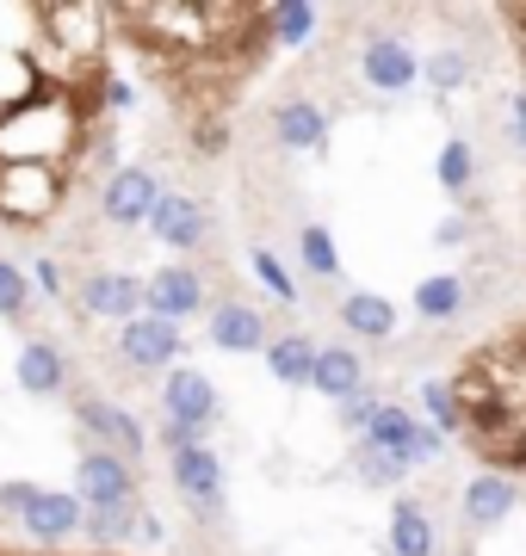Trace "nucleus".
Returning <instances> with one entry per match:
<instances>
[{
  "label": "nucleus",
  "mask_w": 526,
  "mask_h": 556,
  "mask_svg": "<svg viewBox=\"0 0 526 556\" xmlns=\"http://www.w3.org/2000/svg\"><path fill=\"white\" fill-rule=\"evenodd\" d=\"M38 291H50V298L62 291V266L57 260H38Z\"/></svg>",
  "instance_id": "nucleus-35"
},
{
  "label": "nucleus",
  "mask_w": 526,
  "mask_h": 556,
  "mask_svg": "<svg viewBox=\"0 0 526 556\" xmlns=\"http://www.w3.org/2000/svg\"><path fill=\"white\" fill-rule=\"evenodd\" d=\"M0 556H7V551H0Z\"/></svg>",
  "instance_id": "nucleus-40"
},
{
  "label": "nucleus",
  "mask_w": 526,
  "mask_h": 556,
  "mask_svg": "<svg viewBox=\"0 0 526 556\" xmlns=\"http://www.w3.org/2000/svg\"><path fill=\"white\" fill-rule=\"evenodd\" d=\"M514 501H521V489L489 470V477H477V482L465 489V519H471V526H496V519L514 514Z\"/></svg>",
  "instance_id": "nucleus-20"
},
{
  "label": "nucleus",
  "mask_w": 526,
  "mask_h": 556,
  "mask_svg": "<svg viewBox=\"0 0 526 556\" xmlns=\"http://www.w3.org/2000/svg\"><path fill=\"white\" fill-rule=\"evenodd\" d=\"M75 420H82L87 433L100 439V452L124 457V464L149 452V433L137 427V415H124L118 402H105V396H75Z\"/></svg>",
  "instance_id": "nucleus-3"
},
{
  "label": "nucleus",
  "mask_w": 526,
  "mask_h": 556,
  "mask_svg": "<svg viewBox=\"0 0 526 556\" xmlns=\"http://www.w3.org/2000/svg\"><path fill=\"white\" fill-rule=\"evenodd\" d=\"M167 470H174V489L192 501V514H223V464H217V452L186 445V452L167 457Z\"/></svg>",
  "instance_id": "nucleus-6"
},
{
  "label": "nucleus",
  "mask_w": 526,
  "mask_h": 556,
  "mask_svg": "<svg viewBox=\"0 0 526 556\" xmlns=\"http://www.w3.org/2000/svg\"><path fill=\"white\" fill-rule=\"evenodd\" d=\"M465 80H471L465 50H452V43H440V50L427 56V87H434V93H459Z\"/></svg>",
  "instance_id": "nucleus-24"
},
{
  "label": "nucleus",
  "mask_w": 526,
  "mask_h": 556,
  "mask_svg": "<svg viewBox=\"0 0 526 556\" xmlns=\"http://www.w3.org/2000/svg\"><path fill=\"white\" fill-rule=\"evenodd\" d=\"M248 266H254V278H261V285H266V291H273L279 303H291V298H298V278L285 273L279 260L266 254V248H254V254H248Z\"/></svg>",
  "instance_id": "nucleus-30"
},
{
  "label": "nucleus",
  "mask_w": 526,
  "mask_h": 556,
  "mask_svg": "<svg viewBox=\"0 0 526 556\" xmlns=\"http://www.w3.org/2000/svg\"><path fill=\"white\" fill-rule=\"evenodd\" d=\"M155 199H162V186H155V174H149V167H118V174L105 179L100 211H105V223H118V229H137V223H149Z\"/></svg>",
  "instance_id": "nucleus-5"
},
{
  "label": "nucleus",
  "mask_w": 526,
  "mask_h": 556,
  "mask_svg": "<svg viewBox=\"0 0 526 556\" xmlns=\"http://www.w3.org/2000/svg\"><path fill=\"white\" fill-rule=\"evenodd\" d=\"M353 464H360V477L365 482H378V489H397V482H403V457H390V452H378V445H372V439H360V445H353Z\"/></svg>",
  "instance_id": "nucleus-25"
},
{
  "label": "nucleus",
  "mask_w": 526,
  "mask_h": 556,
  "mask_svg": "<svg viewBox=\"0 0 526 556\" xmlns=\"http://www.w3.org/2000/svg\"><path fill=\"white\" fill-rule=\"evenodd\" d=\"M316 353H323V346L310 334H279V340H266V371L298 390V383L316 378Z\"/></svg>",
  "instance_id": "nucleus-17"
},
{
  "label": "nucleus",
  "mask_w": 526,
  "mask_h": 556,
  "mask_svg": "<svg viewBox=\"0 0 526 556\" xmlns=\"http://www.w3.org/2000/svg\"><path fill=\"white\" fill-rule=\"evenodd\" d=\"M68 199V179L50 167H0V223L13 229H43Z\"/></svg>",
  "instance_id": "nucleus-2"
},
{
  "label": "nucleus",
  "mask_w": 526,
  "mask_h": 556,
  "mask_svg": "<svg viewBox=\"0 0 526 556\" xmlns=\"http://www.w3.org/2000/svg\"><path fill=\"white\" fill-rule=\"evenodd\" d=\"M390 556H434V519L422 514V501L390 507Z\"/></svg>",
  "instance_id": "nucleus-21"
},
{
  "label": "nucleus",
  "mask_w": 526,
  "mask_h": 556,
  "mask_svg": "<svg viewBox=\"0 0 526 556\" xmlns=\"http://www.w3.org/2000/svg\"><path fill=\"white\" fill-rule=\"evenodd\" d=\"M82 309L87 316H112V321H137L142 316V278H130V273L82 278Z\"/></svg>",
  "instance_id": "nucleus-11"
},
{
  "label": "nucleus",
  "mask_w": 526,
  "mask_h": 556,
  "mask_svg": "<svg viewBox=\"0 0 526 556\" xmlns=\"http://www.w3.org/2000/svg\"><path fill=\"white\" fill-rule=\"evenodd\" d=\"M341 321H347V334H360V340H390L397 334V309H390L378 291H347Z\"/></svg>",
  "instance_id": "nucleus-19"
},
{
  "label": "nucleus",
  "mask_w": 526,
  "mask_h": 556,
  "mask_svg": "<svg viewBox=\"0 0 526 556\" xmlns=\"http://www.w3.org/2000/svg\"><path fill=\"white\" fill-rule=\"evenodd\" d=\"M514 137H521V149H526V93H514Z\"/></svg>",
  "instance_id": "nucleus-38"
},
{
  "label": "nucleus",
  "mask_w": 526,
  "mask_h": 556,
  "mask_svg": "<svg viewBox=\"0 0 526 556\" xmlns=\"http://www.w3.org/2000/svg\"><path fill=\"white\" fill-rule=\"evenodd\" d=\"M32 495H38L32 482H7V489H0V514H25V507H32Z\"/></svg>",
  "instance_id": "nucleus-33"
},
{
  "label": "nucleus",
  "mask_w": 526,
  "mask_h": 556,
  "mask_svg": "<svg viewBox=\"0 0 526 556\" xmlns=\"http://www.w3.org/2000/svg\"><path fill=\"white\" fill-rule=\"evenodd\" d=\"M335 408H341V427H347V433H372V420H378V408H385V402L365 396V390H353V396L335 402Z\"/></svg>",
  "instance_id": "nucleus-32"
},
{
  "label": "nucleus",
  "mask_w": 526,
  "mask_h": 556,
  "mask_svg": "<svg viewBox=\"0 0 526 556\" xmlns=\"http://www.w3.org/2000/svg\"><path fill=\"white\" fill-rule=\"evenodd\" d=\"M142 303H149V316H162V321L199 316L204 278L192 266H162V273H149V285H142Z\"/></svg>",
  "instance_id": "nucleus-8"
},
{
  "label": "nucleus",
  "mask_w": 526,
  "mask_h": 556,
  "mask_svg": "<svg viewBox=\"0 0 526 556\" xmlns=\"http://www.w3.org/2000/svg\"><path fill=\"white\" fill-rule=\"evenodd\" d=\"M310 390H323L328 402H347L353 390H365L360 353H353V346H323V353H316V378H310Z\"/></svg>",
  "instance_id": "nucleus-16"
},
{
  "label": "nucleus",
  "mask_w": 526,
  "mask_h": 556,
  "mask_svg": "<svg viewBox=\"0 0 526 556\" xmlns=\"http://www.w3.org/2000/svg\"><path fill=\"white\" fill-rule=\"evenodd\" d=\"M186 445H199V433H192V427H174V420H167V427H162V452L174 457V452H186Z\"/></svg>",
  "instance_id": "nucleus-34"
},
{
  "label": "nucleus",
  "mask_w": 526,
  "mask_h": 556,
  "mask_svg": "<svg viewBox=\"0 0 526 556\" xmlns=\"http://www.w3.org/2000/svg\"><path fill=\"white\" fill-rule=\"evenodd\" d=\"M62 383H68V371H62V353L50 346V340H25L20 346V390H32V396H57Z\"/></svg>",
  "instance_id": "nucleus-18"
},
{
  "label": "nucleus",
  "mask_w": 526,
  "mask_h": 556,
  "mask_svg": "<svg viewBox=\"0 0 526 556\" xmlns=\"http://www.w3.org/2000/svg\"><path fill=\"white\" fill-rule=\"evenodd\" d=\"M310 31H316V7H304V0H279L273 7V43H310Z\"/></svg>",
  "instance_id": "nucleus-23"
},
{
  "label": "nucleus",
  "mask_w": 526,
  "mask_h": 556,
  "mask_svg": "<svg viewBox=\"0 0 526 556\" xmlns=\"http://www.w3.org/2000/svg\"><path fill=\"white\" fill-rule=\"evenodd\" d=\"M7 556H20V551H7ZM93 556H105V551H93Z\"/></svg>",
  "instance_id": "nucleus-39"
},
{
  "label": "nucleus",
  "mask_w": 526,
  "mask_h": 556,
  "mask_svg": "<svg viewBox=\"0 0 526 556\" xmlns=\"http://www.w3.org/2000/svg\"><path fill=\"white\" fill-rule=\"evenodd\" d=\"M25 309H32V278H25L13 260H0V316L20 321Z\"/></svg>",
  "instance_id": "nucleus-28"
},
{
  "label": "nucleus",
  "mask_w": 526,
  "mask_h": 556,
  "mask_svg": "<svg viewBox=\"0 0 526 556\" xmlns=\"http://www.w3.org/2000/svg\"><path fill=\"white\" fill-rule=\"evenodd\" d=\"M137 538H149V544H155V538H162V519H155V514H137Z\"/></svg>",
  "instance_id": "nucleus-37"
},
{
  "label": "nucleus",
  "mask_w": 526,
  "mask_h": 556,
  "mask_svg": "<svg viewBox=\"0 0 526 556\" xmlns=\"http://www.w3.org/2000/svg\"><path fill=\"white\" fill-rule=\"evenodd\" d=\"M298 254H304V266H310L316 278H335V273H341V260H335V236H328L323 223H310L304 236H298Z\"/></svg>",
  "instance_id": "nucleus-26"
},
{
  "label": "nucleus",
  "mask_w": 526,
  "mask_h": 556,
  "mask_svg": "<svg viewBox=\"0 0 526 556\" xmlns=\"http://www.w3.org/2000/svg\"><path fill=\"white\" fill-rule=\"evenodd\" d=\"M118 353H124V365H137V371H162V365L180 358V328L162 321V316H137V321H124Z\"/></svg>",
  "instance_id": "nucleus-7"
},
{
  "label": "nucleus",
  "mask_w": 526,
  "mask_h": 556,
  "mask_svg": "<svg viewBox=\"0 0 526 556\" xmlns=\"http://www.w3.org/2000/svg\"><path fill=\"white\" fill-rule=\"evenodd\" d=\"M440 186L446 192H471V142H446L440 149Z\"/></svg>",
  "instance_id": "nucleus-31"
},
{
  "label": "nucleus",
  "mask_w": 526,
  "mask_h": 556,
  "mask_svg": "<svg viewBox=\"0 0 526 556\" xmlns=\"http://www.w3.org/2000/svg\"><path fill=\"white\" fill-rule=\"evenodd\" d=\"M422 402H427V415H434V433H440V427L465 433V415H459V396H452V383H422Z\"/></svg>",
  "instance_id": "nucleus-29"
},
{
  "label": "nucleus",
  "mask_w": 526,
  "mask_h": 556,
  "mask_svg": "<svg viewBox=\"0 0 526 556\" xmlns=\"http://www.w3.org/2000/svg\"><path fill=\"white\" fill-rule=\"evenodd\" d=\"M149 236L162 248H199L204 241V204L186 199V192H162L155 211H149Z\"/></svg>",
  "instance_id": "nucleus-12"
},
{
  "label": "nucleus",
  "mask_w": 526,
  "mask_h": 556,
  "mask_svg": "<svg viewBox=\"0 0 526 556\" xmlns=\"http://www.w3.org/2000/svg\"><path fill=\"white\" fill-rule=\"evenodd\" d=\"M82 501L75 495H62V489H38L32 495V507H25V538H38V544H57V538H75L82 532Z\"/></svg>",
  "instance_id": "nucleus-13"
},
{
  "label": "nucleus",
  "mask_w": 526,
  "mask_h": 556,
  "mask_svg": "<svg viewBox=\"0 0 526 556\" xmlns=\"http://www.w3.org/2000/svg\"><path fill=\"white\" fill-rule=\"evenodd\" d=\"M434 241H440V248H459V241H465V217H446Z\"/></svg>",
  "instance_id": "nucleus-36"
},
{
  "label": "nucleus",
  "mask_w": 526,
  "mask_h": 556,
  "mask_svg": "<svg viewBox=\"0 0 526 556\" xmlns=\"http://www.w3.org/2000/svg\"><path fill=\"white\" fill-rule=\"evenodd\" d=\"M211 340H217L223 353H254L266 340L261 309H248V303H217V309H211Z\"/></svg>",
  "instance_id": "nucleus-15"
},
{
  "label": "nucleus",
  "mask_w": 526,
  "mask_h": 556,
  "mask_svg": "<svg viewBox=\"0 0 526 556\" xmlns=\"http://www.w3.org/2000/svg\"><path fill=\"white\" fill-rule=\"evenodd\" d=\"M415 309H422L427 321H452L465 309V278H452V273L422 278V285H415Z\"/></svg>",
  "instance_id": "nucleus-22"
},
{
  "label": "nucleus",
  "mask_w": 526,
  "mask_h": 556,
  "mask_svg": "<svg viewBox=\"0 0 526 556\" xmlns=\"http://www.w3.org/2000/svg\"><path fill=\"white\" fill-rule=\"evenodd\" d=\"M142 68L167 87V100L186 112L192 142L204 155H223L229 137V100L273 50V7L266 0H149V7H105Z\"/></svg>",
  "instance_id": "nucleus-1"
},
{
  "label": "nucleus",
  "mask_w": 526,
  "mask_h": 556,
  "mask_svg": "<svg viewBox=\"0 0 526 556\" xmlns=\"http://www.w3.org/2000/svg\"><path fill=\"white\" fill-rule=\"evenodd\" d=\"M162 408H167V420H174V427L204 433V427L217 420V390H211V378H204V371H167Z\"/></svg>",
  "instance_id": "nucleus-10"
},
{
  "label": "nucleus",
  "mask_w": 526,
  "mask_h": 556,
  "mask_svg": "<svg viewBox=\"0 0 526 556\" xmlns=\"http://www.w3.org/2000/svg\"><path fill=\"white\" fill-rule=\"evenodd\" d=\"M75 489L87 495V507H137V470L112 452H82Z\"/></svg>",
  "instance_id": "nucleus-4"
},
{
  "label": "nucleus",
  "mask_w": 526,
  "mask_h": 556,
  "mask_svg": "<svg viewBox=\"0 0 526 556\" xmlns=\"http://www.w3.org/2000/svg\"><path fill=\"white\" fill-rule=\"evenodd\" d=\"M360 75L365 87H378V93H403L409 80L422 75V62L409 50L403 38H365L360 43Z\"/></svg>",
  "instance_id": "nucleus-9"
},
{
  "label": "nucleus",
  "mask_w": 526,
  "mask_h": 556,
  "mask_svg": "<svg viewBox=\"0 0 526 556\" xmlns=\"http://www.w3.org/2000/svg\"><path fill=\"white\" fill-rule=\"evenodd\" d=\"M273 130H279L285 149H323L328 118H323V105H316V100L291 93V100H279V112H273Z\"/></svg>",
  "instance_id": "nucleus-14"
},
{
  "label": "nucleus",
  "mask_w": 526,
  "mask_h": 556,
  "mask_svg": "<svg viewBox=\"0 0 526 556\" xmlns=\"http://www.w3.org/2000/svg\"><path fill=\"white\" fill-rule=\"evenodd\" d=\"M82 532L100 538V544H112V538L137 532V507H87V514H82Z\"/></svg>",
  "instance_id": "nucleus-27"
}]
</instances>
